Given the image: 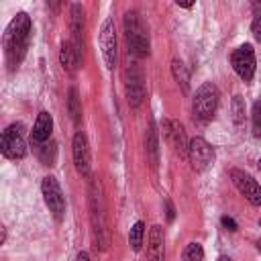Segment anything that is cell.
Returning a JSON list of instances; mask_svg holds the SVG:
<instances>
[{
  "mask_svg": "<svg viewBox=\"0 0 261 261\" xmlns=\"http://www.w3.org/2000/svg\"><path fill=\"white\" fill-rule=\"evenodd\" d=\"M165 214H167V220H169V222L175 218V208H173L171 200H165Z\"/></svg>",
  "mask_w": 261,
  "mask_h": 261,
  "instance_id": "28",
  "label": "cell"
},
{
  "mask_svg": "<svg viewBox=\"0 0 261 261\" xmlns=\"http://www.w3.org/2000/svg\"><path fill=\"white\" fill-rule=\"evenodd\" d=\"M147 261H165V237H163V228L159 224H153L149 230Z\"/></svg>",
  "mask_w": 261,
  "mask_h": 261,
  "instance_id": "15",
  "label": "cell"
},
{
  "mask_svg": "<svg viewBox=\"0 0 261 261\" xmlns=\"http://www.w3.org/2000/svg\"><path fill=\"white\" fill-rule=\"evenodd\" d=\"M71 153H73V165H75L77 173H82L84 177H90L92 157H90L88 137H86L84 130H77V133L73 135V141H71Z\"/></svg>",
  "mask_w": 261,
  "mask_h": 261,
  "instance_id": "11",
  "label": "cell"
},
{
  "mask_svg": "<svg viewBox=\"0 0 261 261\" xmlns=\"http://www.w3.org/2000/svg\"><path fill=\"white\" fill-rule=\"evenodd\" d=\"M251 118H253V135L255 137H261V102H255L253 104Z\"/></svg>",
  "mask_w": 261,
  "mask_h": 261,
  "instance_id": "25",
  "label": "cell"
},
{
  "mask_svg": "<svg viewBox=\"0 0 261 261\" xmlns=\"http://www.w3.org/2000/svg\"><path fill=\"white\" fill-rule=\"evenodd\" d=\"M181 259L184 261H202L204 259V249L200 243H188L184 247V253H181Z\"/></svg>",
  "mask_w": 261,
  "mask_h": 261,
  "instance_id": "22",
  "label": "cell"
},
{
  "mask_svg": "<svg viewBox=\"0 0 261 261\" xmlns=\"http://www.w3.org/2000/svg\"><path fill=\"white\" fill-rule=\"evenodd\" d=\"M259 224H261V218H259Z\"/></svg>",
  "mask_w": 261,
  "mask_h": 261,
  "instance_id": "34",
  "label": "cell"
},
{
  "mask_svg": "<svg viewBox=\"0 0 261 261\" xmlns=\"http://www.w3.org/2000/svg\"><path fill=\"white\" fill-rule=\"evenodd\" d=\"M232 118L237 124H243V120H245V104H243L241 96L232 98Z\"/></svg>",
  "mask_w": 261,
  "mask_h": 261,
  "instance_id": "24",
  "label": "cell"
},
{
  "mask_svg": "<svg viewBox=\"0 0 261 261\" xmlns=\"http://www.w3.org/2000/svg\"><path fill=\"white\" fill-rule=\"evenodd\" d=\"M90 222H92V234H94V247L96 251L108 249V228H106V214H104V198L100 181L90 184Z\"/></svg>",
  "mask_w": 261,
  "mask_h": 261,
  "instance_id": "2",
  "label": "cell"
},
{
  "mask_svg": "<svg viewBox=\"0 0 261 261\" xmlns=\"http://www.w3.org/2000/svg\"><path fill=\"white\" fill-rule=\"evenodd\" d=\"M37 155L39 161L43 165H55V157H57V147L53 141H47L43 145H37Z\"/></svg>",
  "mask_w": 261,
  "mask_h": 261,
  "instance_id": "20",
  "label": "cell"
},
{
  "mask_svg": "<svg viewBox=\"0 0 261 261\" xmlns=\"http://www.w3.org/2000/svg\"><path fill=\"white\" fill-rule=\"evenodd\" d=\"M51 130H53V118L47 110L39 112L35 124H33V130H31V143L37 147V145H43L51 139Z\"/></svg>",
  "mask_w": 261,
  "mask_h": 261,
  "instance_id": "14",
  "label": "cell"
},
{
  "mask_svg": "<svg viewBox=\"0 0 261 261\" xmlns=\"http://www.w3.org/2000/svg\"><path fill=\"white\" fill-rule=\"evenodd\" d=\"M251 33H253V37L261 43V16L253 20V24H251Z\"/></svg>",
  "mask_w": 261,
  "mask_h": 261,
  "instance_id": "27",
  "label": "cell"
},
{
  "mask_svg": "<svg viewBox=\"0 0 261 261\" xmlns=\"http://www.w3.org/2000/svg\"><path fill=\"white\" fill-rule=\"evenodd\" d=\"M143 237H145V224L139 220L130 226V232H128V243H130V249L133 251H141L143 247Z\"/></svg>",
  "mask_w": 261,
  "mask_h": 261,
  "instance_id": "21",
  "label": "cell"
},
{
  "mask_svg": "<svg viewBox=\"0 0 261 261\" xmlns=\"http://www.w3.org/2000/svg\"><path fill=\"white\" fill-rule=\"evenodd\" d=\"M230 63H232V69L234 73L243 80V82H251L253 75H255V69H257V59H255V51L249 43L237 47L230 55Z\"/></svg>",
  "mask_w": 261,
  "mask_h": 261,
  "instance_id": "7",
  "label": "cell"
},
{
  "mask_svg": "<svg viewBox=\"0 0 261 261\" xmlns=\"http://www.w3.org/2000/svg\"><path fill=\"white\" fill-rule=\"evenodd\" d=\"M71 43L82 55L84 47V10L80 4H71Z\"/></svg>",
  "mask_w": 261,
  "mask_h": 261,
  "instance_id": "17",
  "label": "cell"
},
{
  "mask_svg": "<svg viewBox=\"0 0 261 261\" xmlns=\"http://www.w3.org/2000/svg\"><path fill=\"white\" fill-rule=\"evenodd\" d=\"M124 92H126V100L130 106H139L145 98V77L141 67L133 61L126 65L124 69Z\"/></svg>",
  "mask_w": 261,
  "mask_h": 261,
  "instance_id": "8",
  "label": "cell"
},
{
  "mask_svg": "<svg viewBox=\"0 0 261 261\" xmlns=\"http://www.w3.org/2000/svg\"><path fill=\"white\" fill-rule=\"evenodd\" d=\"M257 249H259V251H261V239H259V241H257Z\"/></svg>",
  "mask_w": 261,
  "mask_h": 261,
  "instance_id": "32",
  "label": "cell"
},
{
  "mask_svg": "<svg viewBox=\"0 0 261 261\" xmlns=\"http://www.w3.org/2000/svg\"><path fill=\"white\" fill-rule=\"evenodd\" d=\"M75 261H90V255H88L86 251H80V253H77V259H75Z\"/></svg>",
  "mask_w": 261,
  "mask_h": 261,
  "instance_id": "29",
  "label": "cell"
},
{
  "mask_svg": "<svg viewBox=\"0 0 261 261\" xmlns=\"http://www.w3.org/2000/svg\"><path fill=\"white\" fill-rule=\"evenodd\" d=\"M41 192H43V200H45L49 212L53 214V218L55 220H63V216H65V198H63V192H61L59 181L53 175L43 177Z\"/></svg>",
  "mask_w": 261,
  "mask_h": 261,
  "instance_id": "6",
  "label": "cell"
},
{
  "mask_svg": "<svg viewBox=\"0 0 261 261\" xmlns=\"http://www.w3.org/2000/svg\"><path fill=\"white\" fill-rule=\"evenodd\" d=\"M145 149H147V157H149L151 165H157L159 147H157V130H155V124H151L149 130H147V137H145Z\"/></svg>",
  "mask_w": 261,
  "mask_h": 261,
  "instance_id": "19",
  "label": "cell"
},
{
  "mask_svg": "<svg viewBox=\"0 0 261 261\" xmlns=\"http://www.w3.org/2000/svg\"><path fill=\"white\" fill-rule=\"evenodd\" d=\"M188 159L194 171H204L214 161V149L206 139L194 137L190 139V145H188Z\"/></svg>",
  "mask_w": 261,
  "mask_h": 261,
  "instance_id": "9",
  "label": "cell"
},
{
  "mask_svg": "<svg viewBox=\"0 0 261 261\" xmlns=\"http://www.w3.org/2000/svg\"><path fill=\"white\" fill-rule=\"evenodd\" d=\"M177 6H181V8H192V2H177Z\"/></svg>",
  "mask_w": 261,
  "mask_h": 261,
  "instance_id": "30",
  "label": "cell"
},
{
  "mask_svg": "<svg viewBox=\"0 0 261 261\" xmlns=\"http://www.w3.org/2000/svg\"><path fill=\"white\" fill-rule=\"evenodd\" d=\"M124 35H126V43H128L133 55H137V57L149 55V49H151L149 33H147V27L143 24L137 10H128L124 14Z\"/></svg>",
  "mask_w": 261,
  "mask_h": 261,
  "instance_id": "3",
  "label": "cell"
},
{
  "mask_svg": "<svg viewBox=\"0 0 261 261\" xmlns=\"http://www.w3.org/2000/svg\"><path fill=\"white\" fill-rule=\"evenodd\" d=\"M216 261H232V259H230V257H226V255H220Z\"/></svg>",
  "mask_w": 261,
  "mask_h": 261,
  "instance_id": "31",
  "label": "cell"
},
{
  "mask_svg": "<svg viewBox=\"0 0 261 261\" xmlns=\"http://www.w3.org/2000/svg\"><path fill=\"white\" fill-rule=\"evenodd\" d=\"M100 49H102V57H104L106 69H114L116 67V59H118V49H116V31H114L112 18H106L102 22V29H100Z\"/></svg>",
  "mask_w": 261,
  "mask_h": 261,
  "instance_id": "10",
  "label": "cell"
},
{
  "mask_svg": "<svg viewBox=\"0 0 261 261\" xmlns=\"http://www.w3.org/2000/svg\"><path fill=\"white\" fill-rule=\"evenodd\" d=\"M0 151L6 159H22L27 155V139H24L22 122H12L2 130Z\"/></svg>",
  "mask_w": 261,
  "mask_h": 261,
  "instance_id": "5",
  "label": "cell"
},
{
  "mask_svg": "<svg viewBox=\"0 0 261 261\" xmlns=\"http://www.w3.org/2000/svg\"><path fill=\"white\" fill-rule=\"evenodd\" d=\"M220 224L226 228V230H230V232H234L239 226H237V222H234V218H230V216H222L220 218Z\"/></svg>",
  "mask_w": 261,
  "mask_h": 261,
  "instance_id": "26",
  "label": "cell"
},
{
  "mask_svg": "<svg viewBox=\"0 0 261 261\" xmlns=\"http://www.w3.org/2000/svg\"><path fill=\"white\" fill-rule=\"evenodd\" d=\"M59 63H61V67H63L67 73H71V75L77 71V67H80V63H82V55L77 53V49L73 47L71 41H63V43H61V49H59Z\"/></svg>",
  "mask_w": 261,
  "mask_h": 261,
  "instance_id": "16",
  "label": "cell"
},
{
  "mask_svg": "<svg viewBox=\"0 0 261 261\" xmlns=\"http://www.w3.org/2000/svg\"><path fill=\"white\" fill-rule=\"evenodd\" d=\"M67 106H69V114H71L73 122H77L80 120V114H82V108H80V98H77V90L75 88H69Z\"/></svg>",
  "mask_w": 261,
  "mask_h": 261,
  "instance_id": "23",
  "label": "cell"
},
{
  "mask_svg": "<svg viewBox=\"0 0 261 261\" xmlns=\"http://www.w3.org/2000/svg\"><path fill=\"white\" fill-rule=\"evenodd\" d=\"M29 35H31V18L27 12H18L4 29V39H2L4 55L10 69L18 67L20 61L24 59L29 47Z\"/></svg>",
  "mask_w": 261,
  "mask_h": 261,
  "instance_id": "1",
  "label": "cell"
},
{
  "mask_svg": "<svg viewBox=\"0 0 261 261\" xmlns=\"http://www.w3.org/2000/svg\"><path fill=\"white\" fill-rule=\"evenodd\" d=\"M171 73H173L175 82L181 86V90H184V92H190V73H188V69H186V65H184L181 59L175 57V59L171 61Z\"/></svg>",
  "mask_w": 261,
  "mask_h": 261,
  "instance_id": "18",
  "label": "cell"
},
{
  "mask_svg": "<svg viewBox=\"0 0 261 261\" xmlns=\"http://www.w3.org/2000/svg\"><path fill=\"white\" fill-rule=\"evenodd\" d=\"M218 102H220V92L218 88L212 84V82H206L202 84L196 94H194V100H192V112H194V118L202 120V122H208L212 120L216 108H218Z\"/></svg>",
  "mask_w": 261,
  "mask_h": 261,
  "instance_id": "4",
  "label": "cell"
},
{
  "mask_svg": "<svg viewBox=\"0 0 261 261\" xmlns=\"http://www.w3.org/2000/svg\"><path fill=\"white\" fill-rule=\"evenodd\" d=\"M161 128H163V137H165V141L169 143V147H171L177 155H188V145H190V141H188V137H186V130H184L181 122L171 120V118H165L163 124H161Z\"/></svg>",
  "mask_w": 261,
  "mask_h": 261,
  "instance_id": "13",
  "label": "cell"
},
{
  "mask_svg": "<svg viewBox=\"0 0 261 261\" xmlns=\"http://www.w3.org/2000/svg\"><path fill=\"white\" fill-rule=\"evenodd\" d=\"M259 171H261V159H259Z\"/></svg>",
  "mask_w": 261,
  "mask_h": 261,
  "instance_id": "33",
  "label": "cell"
},
{
  "mask_svg": "<svg viewBox=\"0 0 261 261\" xmlns=\"http://www.w3.org/2000/svg\"><path fill=\"white\" fill-rule=\"evenodd\" d=\"M230 179L234 184V188L241 192V196H245V200L251 206H261V186L245 171L241 169H230Z\"/></svg>",
  "mask_w": 261,
  "mask_h": 261,
  "instance_id": "12",
  "label": "cell"
}]
</instances>
